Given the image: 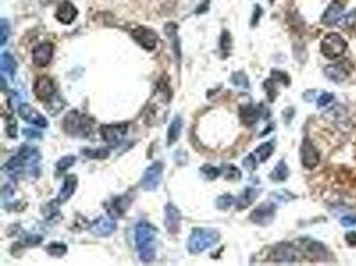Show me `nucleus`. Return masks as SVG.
<instances>
[{
	"label": "nucleus",
	"instance_id": "39448f33",
	"mask_svg": "<svg viewBox=\"0 0 356 266\" xmlns=\"http://www.w3.org/2000/svg\"><path fill=\"white\" fill-rule=\"evenodd\" d=\"M131 36L136 43L145 51L155 50L157 44V35L152 29L147 28L144 25H138L131 29Z\"/></svg>",
	"mask_w": 356,
	"mask_h": 266
},
{
	"label": "nucleus",
	"instance_id": "9d476101",
	"mask_svg": "<svg viewBox=\"0 0 356 266\" xmlns=\"http://www.w3.org/2000/svg\"><path fill=\"white\" fill-rule=\"evenodd\" d=\"M116 229V223L112 217L100 216L90 227V232L96 237H108Z\"/></svg>",
	"mask_w": 356,
	"mask_h": 266
},
{
	"label": "nucleus",
	"instance_id": "4be33fe9",
	"mask_svg": "<svg viewBox=\"0 0 356 266\" xmlns=\"http://www.w3.org/2000/svg\"><path fill=\"white\" fill-rule=\"evenodd\" d=\"M260 117V111L255 105H244L240 108V119L247 126H252Z\"/></svg>",
	"mask_w": 356,
	"mask_h": 266
},
{
	"label": "nucleus",
	"instance_id": "2eb2a0df",
	"mask_svg": "<svg viewBox=\"0 0 356 266\" xmlns=\"http://www.w3.org/2000/svg\"><path fill=\"white\" fill-rule=\"evenodd\" d=\"M166 218H164V224L167 228L168 233L176 234L180 230V224H182V213L174 204H167L166 205Z\"/></svg>",
	"mask_w": 356,
	"mask_h": 266
},
{
	"label": "nucleus",
	"instance_id": "c03bdc74",
	"mask_svg": "<svg viewBox=\"0 0 356 266\" xmlns=\"http://www.w3.org/2000/svg\"><path fill=\"white\" fill-rule=\"evenodd\" d=\"M345 241L348 242L349 246H356V232H348L345 234Z\"/></svg>",
	"mask_w": 356,
	"mask_h": 266
},
{
	"label": "nucleus",
	"instance_id": "a18cd8bd",
	"mask_svg": "<svg viewBox=\"0 0 356 266\" xmlns=\"http://www.w3.org/2000/svg\"><path fill=\"white\" fill-rule=\"evenodd\" d=\"M260 15H262V8L259 7V6H256V7H255L254 18H252V22H251V24L252 25L256 24V23L259 22V19H260Z\"/></svg>",
	"mask_w": 356,
	"mask_h": 266
},
{
	"label": "nucleus",
	"instance_id": "a19ab883",
	"mask_svg": "<svg viewBox=\"0 0 356 266\" xmlns=\"http://www.w3.org/2000/svg\"><path fill=\"white\" fill-rule=\"evenodd\" d=\"M344 24H345V27H348V28L356 29V10L345 16Z\"/></svg>",
	"mask_w": 356,
	"mask_h": 266
},
{
	"label": "nucleus",
	"instance_id": "b1692460",
	"mask_svg": "<svg viewBox=\"0 0 356 266\" xmlns=\"http://www.w3.org/2000/svg\"><path fill=\"white\" fill-rule=\"evenodd\" d=\"M27 165L26 162H24V160H23L20 156H15V157L10 158L7 162H6V165H4V172L8 173L10 176H18V174H20V173H23L24 170H26Z\"/></svg>",
	"mask_w": 356,
	"mask_h": 266
},
{
	"label": "nucleus",
	"instance_id": "393cba45",
	"mask_svg": "<svg viewBox=\"0 0 356 266\" xmlns=\"http://www.w3.org/2000/svg\"><path fill=\"white\" fill-rule=\"evenodd\" d=\"M183 129V120L180 116H175L174 120L171 121L170 126H168V133H167V145L171 147L172 144H175L180 137V133Z\"/></svg>",
	"mask_w": 356,
	"mask_h": 266
},
{
	"label": "nucleus",
	"instance_id": "7c9ffc66",
	"mask_svg": "<svg viewBox=\"0 0 356 266\" xmlns=\"http://www.w3.org/2000/svg\"><path fill=\"white\" fill-rule=\"evenodd\" d=\"M47 252L54 257H62L67 253V246L60 242H52L47 246Z\"/></svg>",
	"mask_w": 356,
	"mask_h": 266
},
{
	"label": "nucleus",
	"instance_id": "7ed1b4c3",
	"mask_svg": "<svg viewBox=\"0 0 356 266\" xmlns=\"http://www.w3.org/2000/svg\"><path fill=\"white\" fill-rule=\"evenodd\" d=\"M64 124L63 128L68 135L71 136H79L86 137L88 136V133L92 129V119H90L88 116L82 115L77 111H71L67 113L66 119H64Z\"/></svg>",
	"mask_w": 356,
	"mask_h": 266
},
{
	"label": "nucleus",
	"instance_id": "f257e3e1",
	"mask_svg": "<svg viewBox=\"0 0 356 266\" xmlns=\"http://www.w3.org/2000/svg\"><path fill=\"white\" fill-rule=\"evenodd\" d=\"M155 240H156V229L147 221H140L135 227V245L138 249L139 258L142 262L151 263L155 259L156 249H155Z\"/></svg>",
	"mask_w": 356,
	"mask_h": 266
},
{
	"label": "nucleus",
	"instance_id": "f03ea898",
	"mask_svg": "<svg viewBox=\"0 0 356 266\" xmlns=\"http://www.w3.org/2000/svg\"><path fill=\"white\" fill-rule=\"evenodd\" d=\"M220 234L218 230L210 229V228H195L191 232L187 241V248L193 254H199L214 246L219 241Z\"/></svg>",
	"mask_w": 356,
	"mask_h": 266
},
{
	"label": "nucleus",
	"instance_id": "bb28decb",
	"mask_svg": "<svg viewBox=\"0 0 356 266\" xmlns=\"http://www.w3.org/2000/svg\"><path fill=\"white\" fill-rule=\"evenodd\" d=\"M290 176V170H288V166L286 164L284 160H280L276 164V166L273 168V170L269 174V179L275 183H282V181H286Z\"/></svg>",
	"mask_w": 356,
	"mask_h": 266
},
{
	"label": "nucleus",
	"instance_id": "0eeeda50",
	"mask_svg": "<svg viewBox=\"0 0 356 266\" xmlns=\"http://www.w3.org/2000/svg\"><path fill=\"white\" fill-rule=\"evenodd\" d=\"M128 124L120 122V124H108V125L100 126V135L103 140L111 145H116L117 143L123 140V137L127 135Z\"/></svg>",
	"mask_w": 356,
	"mask_h": 266
},
{
	"label": "nucleus",
	"instance_id": "de8ad7c7",
	"mask_svg": "<svg viewBox=\"0 0 356 266\" xmlns=\"http://www.w3.org/2000/svg\"><path fill=\"white\" fill-rule=\"evenodd\" d=\"M269 2H271V3H273V2H275V0H269Z\"/></svg>",
	"mask_w": 356,
	"mask_h": 266
},
{
	"label": "nucleus",
	"instance_id": "4468645a",
	"mask_svg": "<svg viewBox=\"0 0 356 266\" xmlns=\"http://www.w3.org/2000/svg\"><path fill=\"white\" fill-rule=\"evenodd\" d=\"M19 116L22 117L24 121H27L28 124H32V125H36L39 128H46L48 125L47 119L44 117L43 115H40L39 112L36 109L31 107L28 104H22L19 107Z\"/></svg>",
	"mask_w": 356,
	"mask_h": 266
},
{
	"label": "nucleus",
	"instance_id": "2f4dec72",
	"mask_svg": "<svg viewBox=\"0 0 356 266\" xmlns=\"http://www.w3.org/2000/svg\"><path fill=\"white\" fill-rule=\"evenodd\" d=\"M128 206H130V201H128L127 196H120L113 200V208L117 214H122L124 210H127Z\"/></svg>",
	"mask_w": 356,
	"mask_h": 266
},
{
	"label": "nucleus",
	"instance_id": "f704fd0d",
	"mask_svg": "<svg viewBox=\"0 0 356 266\" xmlns=\"http://www.w3.org/2000/svg\"><path fill=\"white\" fill-rule=\"evenodd\" d=\"M200 172L203 173L204 176L207 177L208 180H215V179H216V177L220 174V169H219V168H215V166H212V165H210V164L202 166V168H200Z\"/></svg>",
	"mask_w": 356,
	"mask_h": 266
},
{
	"label": "nucleus",
	"instance_id": "f8f14e48",
	"mask_svg": "<svg viewBox=\"0 0 356 266\" xmlns=\"http://www.w3.org/2000/svg\"><path fill=\"white\" fill-rule=\"evenodd\" d=\"M52 56H54V44L48 43V41L39 44L32 51L33 64L40 68L47 67L51 63Z\"/></svg>",
	"mask_w": 356,
	"mask_h": 266
},
{
	"label": "nucleus",
	"instance_id": "473e14b6",
	"mask_svg": "<svg viewBox=\"0 0 356 266\" xmlns=\"http://www.w3.org/2000/svg\"><path fill=\"white\" fill-rule=\"evenodd\" d=\"M0 44L2 46H4V44L7 43L8 36H10V33H11V28H10V24H8V22L6 20V19H2L0 20Z\"/></svg>",
	"mask_w": 356,
	"mask_h": 266
},
{
	"label": "nucleus",
	"instance_id": "58836bf2",
	"mask_svg": "<svg viewBox=\"0 0 356 266\" xmlns=\"http://www.w3.org/2000/svg\"><path fill=\"white\" fill-rule=\"evenodd\" d=\"M231 81H232L235 85H240V86H248V80L247 76L244 75L243 72H236L233 73L232 77H231Z\"/></svg>",
	"mask_w": 356,
	"mask_h": 266
},
{
	"label": "nucleus",
	"instance_id": "6ab92c4d",
	"mask_svg": "<svg viewBox=\"0 0 356 266\" xmlns=\"http://www.w3.org/2000/svg\"><path fill=\"white\" fill-rule=\"evenodd\" d=\"M164 31H166V35H167L170 41H171L172 51H174L175 58H176L178 63H180V59H182V51H180V40H179V36H178V25L175 24V23H167L166 27H164Z\"/></svg>",
	"mask_w": 356,
	"mask_h": 266
},
{
	"label": "nucleus",
	"instance_id": "c85d7f7f",
	"mask_svg": "<svg viewBox=\"0 0 356 266\" xmlns=\"http://www.w3.org/2000/svg\"><path fill=\"white\" fill-rule=\"evenodd\" d=\"M222 172H223V176H224L227 180L238 181L240 180V177H242L240 170L238 169L235 165H231V164H225V165L222 168Z\"/></svg>",
	"mask_w": 356,
	"mask_h": 266
},
{
	"label": "nucleus",
	"instance_id": "a878e982",
	"mask_svg": "<svg viewBox=\"0 0 356 266\" xmlns=\"http://www.w3.org/2000/svg\"><path fill=\"white\" fill-rule=\"evenodd\" d=\"M0 68H2V72L7 73L11 79L16 73V61H15L14 56L10 52H6V51L2 52V56H0Z\"/></svg>",
	"mask_w": 356,
	"mask_h": 266
},
{
	"label": "nucleus",
	"instance_id": "9b49d317",
	"mask_svg": "<svg viewBox=\"0 0 356 266\" xmlns=\"http://www.w3.org/2000/svg\"><path fill=\"white\" fill-rule=\"evenodd\" d=\"M275 212H276V208L273 204L264 202L252 210V213L250 214V219L258 225H268L275 217Z\"/></svg>",
	"mask_w": 356,
	"mask_h": 266
},
{
	"label": "nucleus",
	"instance_id": "a211bd4d",
	"mask_svg": "<svg viewBox=\"0 0 356 266\" xmlns=\"http://www.w3.org/2000/svg\"><path fill=\"white\" fill-rule=\"evenodd\" d=\"M349 71H351V68H348L345 63H338V64H332L326 67L324 75H326V77H328L331 81L342 83V81H344V80L348 77Z\"/></svg>",
	"mask_w": 356,
	"mask_h": 266
},
{
	"label": "nucleus",
	"instance_id": "5701e85b",
	"mask_svg": "<svg viewBox=\"0 0 356 266\" xmlns=\"http://www.w3.org/2000/svg\"><path fill=\"white\" fill-rule=\"evenodd\" d=\"M258 194H259L258 189H255V188H246V189L239 194V197H238L236 201H235L236 208L239 209V210H243V209L248 208V206H250L255 200H256Z\"/></svg>",
	"mask_w": 356,
	"mask_h": 266
},
{
	"label": "nucleus",
	"instance_id": "4c0bfd02",
	"mask_svg": "<svg viewBox=\"0 0 356 266\" xmlns=\"http://www.w3.org/2000/svg\"><path fill=\"white\" fill-rule=\"evenodd\" d=\"M59 201V200H58ZM58 201H52V202H50L47 206H44V209L42 210V212L44 213V216L47 217L48 219H51L52 217L58 213Z\"/></svg>",
	"mask_w": 356,
	"mask_h": 266
},
{
	"label": "nucleus",
	"instance_id": "37998d69",
	"mask_svg": "<svg viewBox=\"0 0 356 266\" xmlns=\"http://www.w3.org/2000/svg\"><path fill=\"white\" fill-rule=\"evenodd\" d=\"M340 223H342L343 227L351 228V227H353V225H356V217H355V216L343 217L342 221H340Z\"/></svg>",
	"mask_w": 356,
	"mask_h": 266
},
{
	"label": "nucleus",
	"instance_id": "72a5a7b5",
	"mask_svg": "<svg viewBox=\"0 0 356 266\" xmlns=\"http://www.w3.org/2000/svg\"><path fill=\"white\" fill-rule=\"evenodd\" d=\"M75 162H76V157L75 156H64V157L59 160L58 164H56V168H58V170H62L63 172V170H67L68 168H71Z\"/></svg>",
	"mask_w": 356,
	"mask_h": 266
},
{
	"label": "nucleus",
	"instance_id": "c756f323",
	"mask_svg": "<svg viewBox=\"0 0 356 266\" xmlns=\"http://www.w3.org/2000/svg\"><path fill=\"white\" fill-rule=\"evenodd\" d=\"M84 156H87L90 158H96V160H102V158H107L109 156V151L107 148H99V149H83Z\"/></svg>",
	"mask_w": 356,
	"mask_h": 266
},
{
	"label": "nucleus",
	"instance_id": "c9c22d12",
	"mask_svg": "<svg viewBox=\"0 0 356 266\" xmlns=\"http://www.w3.org/2000/svg\"><path fill=\"white\" fill-rule=\"evenodd\" d=\"M233 202H235V200H233L231 194H223V196L218 197V200H216V206L223 210V209H228Z\"/></svg>",
	"mask_w": 356,
	"mask_h": 266
},
{
	"label": "nucleus",
	"instance_id": "aec40b11",
	"mask_svg": "<svg viewBox=\"0 0 356 266\" xmlns=\"http://www.w3.org/2000/svg\"><path fill=\"white\" fill-rule=\"evenodd\" d=\"M303 250L309 258L313 259H322L327 254V249L324 248L323 244L312 241V240H304L303 241Z\"/></svg>",
	"mask_w": 356,
	"mask_h": 266
},
{
	"label": "nucleus",
	"instance_id": "79ce46f5",
	"mask_svg": "<svg viewBox=\"0 0 356 266\" xmlns=\"http://www.w3.org/2000/svg\"><path fill=\"white\" fill-rule=\"evenodd\" d=\"M332 100H334V95L328 94V92H324V94L319 97L318 105H319V107H326V105L330 104Z\"/></svg>",
	"mask_w": 356,
	"mask_h": 266
},
{
	"label": "nucleus",
	"instance_id": "423d86ee",
	"mask_svg": "<svg viewBox=\"0 0 356 266\" xmlns=\"http://www.w3.org/2000/svg\"><path fill=\"white\" fill-rule=\"evenodd\" d=\"M162 173H163V164L160 161L153 162L144 170L140 181V185L144 191H155L159 187L160 180H162Z\"/></svg>",
	"mask_w": 356,
	"mask_h": 266
},
{
	"label": "nucleus",
	"instance_id": "1a4fd4ad",
	"mask_svg": "<svg viewBox=\"0 0 356 266\" xmlns=\"http://www.w3.org/2000/svg\"><path fill=\"white\" fill-rule=\"evenodd\" d=\"M300 160H302L303 166L307 169H312L320 162L319 152L317 151L312 141L307 137L303 140V144L300 147Z\"/></svg>",
	"mask_w": 356,
	"mask_h": 266
},
{
	"label": "nucleus",
	"instance_id": "dca6fc26",
	"mask_svg": "<svg viewBox=\"0 0 356 266\" xmlns=\"http://www.w3.org/2000/svg\"><path fill=\"white\" fill-rule=\"evenodd\" d=\"M55 16H56V19H58L59 22L62 23V24L68 25L71 24V23H73V20L76 19L77 10L76 7L71 3V2L64 0V2H62V3L59 4V7L58 10H56Z\"/></svg>",
	"mask_w": 356,
	"mask_h": 266
},
{
	"label": "nucleus",
	"instance_id": "e433bc0d",
	"mask_svg": "<svg viewBox=\"0 0 356 266\" xmlns=\"http://www.w3.org/2000/svg\"><path fill=\"white\" fill-rule=\"evenodd\" d=\"M231 46H232V39L229 36V33L227 32V31H223L222 39H220V48H222V51L224 52V56L229 52Z\"/></svg>",
	"mask_w": 356,
	"mask_h": 266
},
{
	"label": "nucleus",
	"instance_id": "ddd939ff",
	"mask_svg": "<svg viewBox=\"0 0 356 266\" xmlns=\"http://www.w3.org/2000/svg\"><path fill=\"white\" fill-rule=\"evenodd\" d=\"M272 259L278 263H292L299 259V253L292 245L279 244L272 250Z\"/></svg>",
	"mask_w": 356,
	"mask_h": 266
},
{
	"label": "nucleus",
	"instance_id": "f3484780",
	"mask_svg": "<svg viewBox=\"0 0 356 266\" xmlns=\"http://www.w3.org/2000/svg\"><path fill=\"white\" fill-rule=\"evenodd\" d=\"M343 12H344V4L340 0H334L322 16V23L326 25L336 24L342 18Z\"/></svg>",
	"mask_w": 356,
	"mask_h": 266
},
{
	"label": "nucleus",
	"instance_id": "cd10ccee",
	"mask_svg": "<svg viewBox=\"0 0 356 266\" xmlns=\"http://www.w3.org/2000/svg\"><path fill=\"white\" fill-rule=\"evenodd\" d=\"M272 152H273V143L272 141H268V143H263L262 145H259V147L256 148L255 153H256V156H258L260 161L264 162L271 157Z\"/></svg>",
	"mask_w": 356,
	"mask_h": 266
},
{
	"label": "nucleus",
	"instance_id": "20e7f679",
	"mask_svg": "<svg viewBox=\"0 0 356 266\" xmlns=\"http://www.w3.org/2000/svg\"><path fill=\"white\" fill-rule=\"evenodd\" d=\"M345 50H347V41L336 32L328 33L320 43L322 54L330 60L340 58L342 55H344Z\"/></svg>",
	"mask_w": 356,
	"mask_h": 266
},
{
	"label": "nucleus",
	"instance_id": "412c9836",
	"mask_svg": "<svg viewBox=\"0 0 356 266\" xmlns=\"http://www.w3.org/2000/svg\"><path fill=\"white\" fill-rule=\"evenodd\" d=\"M76 185H77V177L73 176V174H68V176L64 179L62 189H60V192H59L58 194L59 202H64L72 197V194L75 193V191H76Z\"/></svg>",
	"mask_w": 356,
	"mask_h": 266
},
{
	"label": "nucleus",
	"instance_id": "49530a36",
	"mask_svg": "<svg viewBox=\"0 0 356 266\" xmlns=\"http://www.w3.org/2000/svg\"><path fill=\"white\" fill-rule=\"evenodd\" d=\"M23 132H24V136L29 137V139H40V137H42V135H40L39 132H36V130L24 129Z\"/></svg>",
	"mask_w": 356,
	"mask_h": 266
},
{
	"label": "nucleus",
	"instance_id": "6e6552de",
	"mask_svg": "<svg viewBox=\"0 0 356 266\" xmlns=\"http://www.w3.org/2000/svg\"><path fill=\"white\" fill-rule=\"evenodd\" d=\"M33 94L40 101H44V103L52 101V99L56 96V86H55L54 80L47 76L39 77L33 84Z\"/></svg>",
	"mask_w": 356,
	"mask_h": 266
},
{
	"label": "nucleus",
	"instance_id": "ea45409f",
	"mask_svg": "<svg viewBox=\"0 0 356 266\" xmlns=\"http://www.w3.org/2000/svg\"><path fill=\"white\" fill-rule=\"evenodd\" d=\"M243 164L244 166H246V169L248 170H255L258 168V161H256L255 155H248L247 157L243 160Z\"/></svg>",
	"mask_w": 356,
	"mask_h": 266
}]
</instances>
